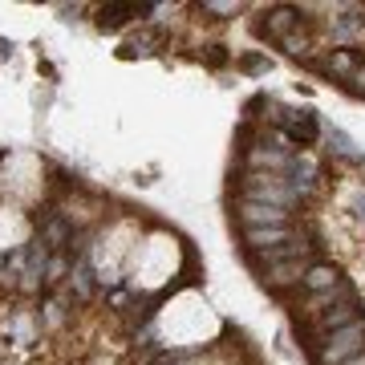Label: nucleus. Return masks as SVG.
Wrapping results in <instances>:
<instances>
[{
    "instance_id": "20e7f679",
    "label": "nucleus",
    "mask_w": 365,
    "mask_h": 365,
    "mask_svg": "<svg viewBox=\"0 0 365 365\" xmlns=\"http://www.w3.org/2000/svg\"><path fill=\"white\" fill-rule=\"evenodd\" d=\"M292 235H297L292 223L288 227H244V244H248V256H252V252H268L276 244H288Z\"/></svg>"
},
{
    "instance_id": "39448f33",
    "label": "nucleus",
    "mask_w": 365,
    "mask_h": 365,
    "mask_svg": "<svg viewBox=\"0 0 365 365\" xmlns=\"http://www.w3.org/2000/svg\"><path fill=\"white\" fill-rule=\"evenodd\" d=\"M341 280H345V276H341L333 264H309V272H304V284L300 288H304L309 297H321V292H333Z\"/></svg>"
},
{
    "instance_id": "f257e3e1",
    "label": "nucleus",
    "mask_w": 365,
    "mask_h": 365,
    "mask_svg": "<svg viewBox=\"0 0 365 365\" xmlns=\"http://www.w3.org/2000/svg\"><path fill=\"white\" fill-rule=\"evenodd\" d=\"M361 349H365V317H357V321H349L345 329L321 337L309 353H313L317 365H341V361H349L353 353H361Z\"/></svg>"
},
{
    "instance_id": "0eeeda50",
    "label": "nucleus",
    "mask_w": 365,
    "mask_h": 365,
    "mask_svg": "<svg viewBox=\"0 0 365 365\" xmlns=\"http://www.w3.org/2000/svg\"><path fill=\"white\" fill-rule=\"evenodd\" d=\"M325 134H329V143H333V150H337V155H345V158H361V150H357V146H353L341 130H325Z\"/></svg>"
},
{
    "instance_id": "423d86ee",
    "label": "nucleus",
    "mask_w": 365,
    "mask_h": 365,
    "mask_svg": "<svg viewBox=\"0 0 365 365\" xmlns=\"http://www.w3.org/2000/svg\"><path fill=\"white\" fill-rule=\"evenodd\" d=\"M304 272H309V260L276 264V268H264V284H268V288H288V284H304Z\"/></svg>"
},
{
    "instance_id": "f03ea898",
    "label": "nucleus",
    "mask_w": 365,
    "mask_h": 365,
    "mask_svg": "<svg viewBox=\"0 0 365 365\" xmlns=\"http://www.w3.org/2000/svg\"><path fill=\"white\" fill-rule=\"evenodd\" d=\"M264 16H268V21H260V37L276 41V45H280L284 37H292V33H300V29L309 25V21L300 16V9H284V4H280V9H268Z\"/></svg>"
},
{
    "instance_id": "7ed1b4c3",
    "label": "nucleus",
    "mask_w": 365,
    "mask_h": 365,
    "mask_svg": "<svg viewBox=\"0 0 365 365\" xmlns=\"http://www.w3.org/2000/svg\"><path fill=\"white\" fill-rule=\"evenodd\" d=\"M240 223L244 227H288L292 223V211H284V207H272V203H240Z\"/></svg>"
},
{
    "instance_id": "1a4fd4ad",
    "label": "nucleus",
    "mask_w": 365,
    "mask_h": 365,
    "mask_svg": "<svg viewBox=\"0 0 365 365\" xmlns=\"http://www.w3.org/2000/svg\"><path fill=\"white\" fill-rule=\"evenodd\" d=\"M341 365H365V349H361V353H353L349 361H341Z\"/></svg>"
},
{
    "instance_id": "6e6552de",
    "label": "nucleus",
    "mask_w": 365,
    "mask_h": 365,
    "mask_svg": "<svg viewBox=\"0 0 365 365\" xmlns=\"http://www.w3.org/2000/svg\"><path fill=\"white\" fill-rule=\"evenodd\" d=\"M349 86H353V90H361V93H365V61L357 66V73L349 78Z\"/></svg>"
}]
</instances>
